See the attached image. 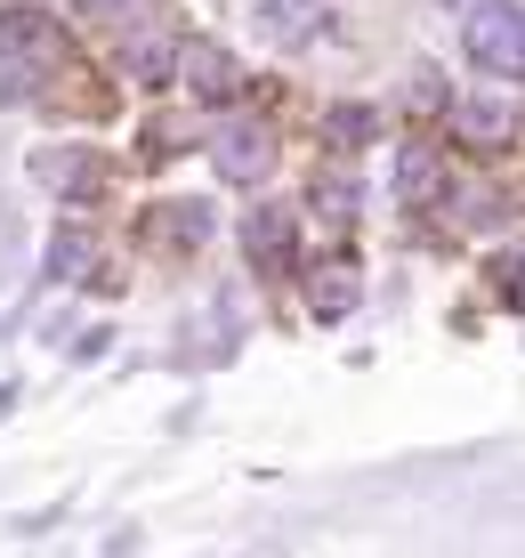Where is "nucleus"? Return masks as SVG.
Segmentation results:
<instances>
[{"mask_svg":"<svg viewBox=\"0 0 525 558\" xmlns=\"http://www.w3.org/2000/svg\"><path fill=\"white\" fill-rule=\"evenodd\" d=\"M469 65L493 82H525V9L517 0H485L469 16Z\"/></svg>","mask_w":525,"mask_h":558,"instance_id":"obj_1","label":"nucleus"},{"mask_svg":"<svg viewBox=\"0 0 525 558\" xmlns=\"http://www.w3.org/2000/svg\"><path fill=\"white\" fill-rule=\"evenodd\" d=\"M461 138L501 146V138H510V113H501V106H461Z\"/></svg>","mask_w":525,"mask_h":558,"instance_id":"obj_2","label":"nucleus"}]
</instances>
